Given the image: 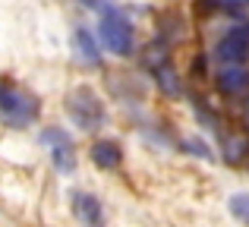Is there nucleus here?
<instances>
[{"label":"nucleus","instance_id":"nucleus-1","mask_svg":"<svg viewBox=\"0 0 249 227\" xmlns=\"http://www.w3.org/2000/svg\"><path fill=\"white\" fill-rule=\"evenodd\" d=\"M41 114V101L35 92H29L25 86H19L16 79L3 76L0 79V120L10 129H25L38 120Z\"/></svg>","mask_w":249,"mask_h":227},{"label":"nucleus","instance_id":"nucleus-2","mask_svg":"<svg viewBox=\"0 0 249 227\" xmlns=\"http://www.w3.org/2000/svg\"><path fill=\"white\" fill-rule=\"evenodd\" d=\"M63 107H67V117L73 120V126L82 129V133H98V129L107 123V107H104L101 95H98L91 86L70 88Z\"/></svg>","mask_w":249,"mask_h":227},{"label":"nucleus","instance_id":"nucleus-3","mask_svg":"<svg viewBox=\"0 0 249 227\" xmlns=\"http://www.w3.org/2000/svg\"><path fill=\"white\" fill-rule=\"evenodd\" d=\"M98 35H101L104 48L117 57H129L136 48V29L129 22L126 13H120L117 6H107L101 13V22H98Z\"/></svg>","mask_w":249,"mask_h":227},{"label":"nucleus","instance_id":"nucleus-4","mask_svg":"<svg viewBox=\"0 0 249 227\" xmlns=\"http://www.w3.org/2000/svg\"><path fill=\"white\" fill-rule=\"evenodd\" d=\"M145 70L152 73V79L158 82V88L167 95V98H177V95L183 92L180 86V76H177L174 63H170V54H167V44L155 41L152 48L145 51Z\"/></svg>","mask_w":249,"mask_h":227},{"label":"nucleus","instance_id":"nucleus-5","mask_svg":"<svg viewBox=\"0 0 249 227\" xmlns=\"http://www.w3.org/2000/svg\"><path fill=\"white\" fill-rule=\"evenodd\" d=\"M41 142L48 145L51 161L60 174H73L76 171V145H73V136L67 133L63 126H44L41 129Z\"/></svg>","mask_w":249,"mask_h":227},{"label":"nucleus","instance_id":"nucleus-6","mask_svg":"<svg viewBox=\"0 0 249 227\" xmlns=\"http://www.w3.org/2000/svg\"><path fill=\"white\" fill-rule=\"evenodd\" d=\"M214 57L224 67H246L249 60V22L231 29L218 44H214Z\"/></svg>","mask_w":249,"mask_h":227},{"label":"nucleus","instance_id":"nucleus-7","mask_svg":"<svg viewBox=\"0 0 249 227\" xmlns=\"http://www.w3.org/2000/svg\"><path fill=\"white\" fill-rule=\"evenodd\" d=\"M70 202H73V215L82 227H104V205L95 192L73 190L70 192Z\"/></svg>","mask_w":249,"mask_h":227},{"label":"nucleus","instance_id":"nucleus-8","mask_svg":"<svg viewBox=\"0 0 249 227\" xmlns=\"http://www.w3.org/2000/svg\"><path fill=\"white\" fill-rule=\"evenodd\" d=\"M214 88L227 98H246L249 95V67H221L214 73Z\"/></svg>","mask_w":249,"mask_h":227},{"label":"nucleus","instance_id":"nucleus-9","mask_svg":"<svg viewBox=\"0 0 249 227\" xmlns=\"http://www.w3.org/2000/svg\"><path fill=\"white\" fill-rule=\"evenodd\" d=\"M89 158L101 171H117L123 164V145L117 139H95L89 148Z\"/></svg>","mask_w":249,"mask_h":227},{"label":"nucleus","instance_id":"nucleus-10","mask_svg":"<svg viewBox=\"0 0 249 227\" xmlns=\"http://www.w3.org/2000/svg\"><path fill=\"white\" fill-rule=\"evenodd\" d=\"M73 48H76V54H79L82 63H89V67H98V63H101V48H98L95 35H91L85 25H76L73 29Z\"/></svg>","mask_w":249,"mask_h":227},{"label":"nucleus","instance_id":"nucleus-11","mask_svg":"<svg viewBox=\"0 0 249 227\" xmlns=\"http://www.w3.org/2000/svg\"><path fill=\"white\" fill-rule=\"evenodd\" d=\"M227 209H231V215L237 218L240 224L249 227V192H233L231 202H227Z\"/></svg>","mask_w":249,"mask_h":227},{"label":"nucleus","instance_id":"nucleus-12","mask_svg":"<svg viewBox=\"0 0 249 227\" xmlns=\"http://www.w3.org/2000/svg\"><path fill=\"white\" fill-rule=\"evenodd\" d=\"M180 148L186 155H196V158H202V161H214V155H212V148L205 145L202 139H196V136H189V139H183L180 142Z\"/></svg>","mask_w":249,"mask_h":227},{"label":"nucleus","instance_id":"nucleus-13","mask_svg":"<svg viewBox=\"0 0 249 227\" xmlns=\"http://www.w3.org/2000/svg\"><path fill=\"white\" fill-rule=\"evenodd\" d=\"M79 3H85V6H91V10H107V6H110V0H79Z\"/></svg>","mask_w":249,"mask_h":227},{"label":"nucleus","instance_id":"nucleus-14","mask_svg":"<svg viewBox=\"0 0 249 227\" xmlns=\"http://www.w3.org/2000/svg\"><path fill=\"white\" fill-rule=\"evenodd\" d=\"M243 126L249 129V101H246V107H243Z\"/></svg>","mask_w":249,"mask_h":227},{"label":"nucleus","instance_id":"nucleus-15","mask_svg":"<svg viewBox=\"0 0 249 227\" xmlns=\"http://www.w3.org/2000/svg\"><path fill=\"white\" fill-rule=\"evenodd\" d=\"M231 3H249V0H231Z\"/></svg>","mask_w":249,"mask_h":227}]
</instances>
